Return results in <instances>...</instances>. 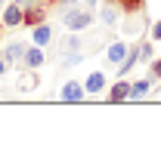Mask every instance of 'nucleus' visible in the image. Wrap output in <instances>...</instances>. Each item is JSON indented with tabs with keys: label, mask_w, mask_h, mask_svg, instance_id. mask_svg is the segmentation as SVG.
Wrapping results in <instances>:
<instances>
[{
	"label": "nucleus",
	"mask_w": 161,
	"mask_h": 154,
	"mask_svg": "<svg viewBox=\"0 0 161 154\" xmlns=\"http://www.w3.org/2000/svg\"><path fill=\"white\" fill-rule=\"evenodd\" d=\"M65 25L71 28V31H87L93 22H96V13L93 9H65Z\"/></svg>",
	"instance_id": "nucleus-1"
},
{
	"label": "nucleus",
	"mask_w": 161,
	"mask_h": 154,
	"mask_svg": "<svg viewBox=\"0 0 161 154\" xmlns=\"http://www.w3.org/2000/svg\"><path fill=\"white\" fill-rule=\"evenodd\" d=\"M47 16H50V3H43V0H37V3H31V6H25V28H37V25H43L47 22Z\"/></svg>",
	"instance_id": "nucleus-2"
},
{
	"label": "nucleus",
	"mask_w": 161,
	"mask_h": 154,
	"mask_svg": "<svg viewBox=\"0 0 161 154\" xmlns=\"http://www.w3.org/2000/svg\"><path fill=\"white\" fill-rule=\"evenodd\" d=\"M124 16V9H121L118 0H99V22L102 25H118V19Z\"/></svg>",
	"instance_id": "nucleus-3"
},
{
	"label": "nucleus",
	"mask_w": 161,
	"mask_h": 154,
	"mask_svg": "<svg viewBox=\"0 0 161 154\" xmlns=\"http://www.w3.org/2000/svg\"><path fill=\"white\" fill-rule=\"evenodd\" d=\"M59 99H62V102H84V99H87V90H84L80 80H68V83L62 86Z\"/></svg>",
	"instance_id": "nucleus-4"
},
{
	"label": "nucleus",
	"mask_w": 161,
	"mask_h": 154,
	"mask_svg": "<svg viewBox=\"0 0 161 154\" xmlns=\"http://www.w3.org/2000/svg\"><path fill=\"white\" fill-rule=\"evenodd\" d=\"M3 25L6 28H22V22H25V9H22L19 3H9V6H3Z\"/></svg>",
	"instance_id": "nucleus-5"
},
{
	"label": "nucleus",
	"mask_w": 161,
	"mask_h": 154,
	"mask_svg": "<svg viewBox=\"0 0 161 154\" xmlns=\"http://www.w3.org/2000/svg\"><path fill=\"white\" fill-rule=\"evenodd\" d=\"M127 53H130V46H127L124 40H112V43H108V49H105V62L118 68L121 62H124V56H127Z\"/></svg>",
	"instance_id": "nucleus-6"
},
{
	"label": "nucleus",
	"mask_w": 161,
	"mask_h": 154,
	"mask_svg": "<svg viewBox=\"0 0 161 154\" xmlns=\"http://www.w3.org/2000/svg\"><path fill=\"white\" fill-rule=\"evenodd\" d=\"M84 90H87V96H99L105 90V74L102 71H90V77L84 80Z\"/></svg>",
	"instance_id": "nucleus-7"
},
{
	"label": "nucleus",
	"mask_w": 161,
	"mask_h": 154,
	"mask_svg": "<svg viewBox=\"0 0 161 154\" xmlns=\"http://www.w3.org/2000/svg\"><path fill=\"white\" fill-rule=\"evenodd\" d=\"M108 102H115V105H118V102H130V80L121 77L118 83L108 90Z\"/></svg>",
	"instance_id": "nucleus-8"
},
{
	"label": "nucleus",
	"mask_w": 161,
	"mask_h": 154,
	"mask_svg": "<svg viewBox=\"0 0 161 154\" xmlns=\"http://www.w3.org/2000/svg\"><path fill=\"white\" fill-rule=\"evenodd\" d=\"M149 90H152V77H140V80H130V99H133V102L146 99V96H149Z\"/></svg>",
	"instance_id": "nucleus-9"
},
{
	"label": "nucleus",
	"mask_w": 161,
	"mask_h": 154,
	"mask_svg": "<svg viewBox=\"0 0 161 154\" xmlns=\"http://www.w3.org/2000/svg\"><path fill=\"white\" fill-rule=\"evenodd\" d=\"M40 65H43V49H40L37 43H34V46H28V49H25V59H22V68H34V71H37Z\"/></svg>",
	"instance_id": "nucleus-10"
},
{
	"label": "nucleus",
	"mask_w": 161,
	"mask_h": 154,
	"mask_svg": "<svg viewBox=\"0 0 161 154\" xmlns=\"http://www.w3.org/2000/svg\"><path fill=\"white\" fill-rule=\"evenodd\" d=\"M40 86V77L34 74V68H25V74L19 77V93H34Z\"/></svg>",
	"instance_id": "nucleus-11"
},
{
	"label": "nucleus",
	"mask_w": 161,
	"mask_h": 154,
	"mask_svg": "<svg viewBox=\"0 0 161 154\" xmlns=\"http://www.w3.org/2000/svg\"><path fill=\"white\" fill-rule=\"evenodd\" d=\"M31 31H34V34H31V40H34L37 46L53 43V34H56V31H53V25H47V22H43V25H37V28H31Z\"/></svg>",
	"instance_id": "nucleus-12"
},
{
	"label": "nucleus",
	"mask_w": 161,
	"mask_h": 154,
	"mask_svg": "<svg viewBox=\"0 0 161 154\" xmlns=\"http://www.w3.org/2000/svg\"><path fill=\"white\" fill-rule=\"evenodd\" d=\"M25 49H28L25 43H9V46H6V49H3L0 56L6 59L9 65H22V59H25Z\"/></svg>",
	"instance_id": "nucleus-13"
},
{
	"label": "nucleus",
	"mask_w": 161,
	"mask_h": 154,
	"mask_svg": "<svg viewBox=\"0 0 161 154\" xmlns=\"http://www.w3.org/2000/svg\"><path fill=\"white\" fill-rule=\"evenodd\" d=\"M152 43H155L152 37H149V40L142 37V40H140V62H146V65L155 59V46H152Z\"/></svg>",
	"instance_id": "nucleus-14"
},
{
	"label": "nucleus",
	"mask_w": 161,
	"mask_h": 154,
	"mask_svg": "<svg viewBox=\"0 0 161 154\" xmlns=\"http://www.w3.org/2000/svg\"><path fill=\"white\" fill-rule=\"evenodd\" d=\"M121 9H124V16H130V13H142L146 9V0H118Z\"/></svg>",
	"instance_id": "nucleus-15"
},
{
	"label": "nucleus",
	"mask_w": 161,
	"mask_h": 154,
	"mask_svg": "<svg viewBox=\"0 0 161 154\" xmlns=\"http://www.w3.org/2000/svg\"><path fill=\"white\" fill-rule=\"evenodd\" d=\"M62 49H65V59L71 56V53H78V49H80V37H78V31H75L71 37H65V40H62Z\"/></svg>",
	"instance_id": "nucleus-16"
},
{
	"label": "nucleus",
	"mask_w": 161,
	"mask_h": 154,
	"mask_svg": "<svg viewBox=\"0 0 161 154\" xmlns=\"http://www.w3.org/2000/svg\"><path fill=\"white\" fill-rule=\"evenodd\" d=\"M149 77H152V80H161V56L152 59V65H149Z\"/></svg>",
	"instance_id": "nucleus-17"
},
{
	"label": "nucleus",
	"mask_w": 161,
	"mask_h": 154,
	"mask_svg": "<svg viewBox=\"0 0 161 154\" xmlns=\"http://www.w3.org/2000/svg\"><path fill=\"white\" fill-rule=\"evenodd\" d=\"M152 40H161V22L152 25Z\"/></svg>",
	"instance_id": "nucleus-18"
},
{
	"label": "nucleus",
	"mask_w": 161,
	"mask_h": 154,
	"mask_svg": "<svg viewBox=\"0 0 161 154\" xmlns=\"http://www.w3.org/2000/svg\"><path fill=\"white\" fill-rule=\"evenodd\" d=\"M6 68H9V62H6V59H3V56H0V77H3V74H6Z\"/></svg>",
	"instance_id": "nucleus-19"
},
{
	"label": "nucleus",
	"mask_w": 161,
	"mask_h": 154,
	"mask_svg": "<svg viewBox=\"0 0 161 154\" xmlns=\"http://www.w3.org/2000/svg\"><path fill=\"white\" fill-rule=\"evenodd\" d=\"M43 3H50V6H56V3H59V0H43Z\"/></svg>",
	"instance_id": "nucleus-20"
},
{
	"label": "nucleus",
	"mask_w": 161,
	"mask_h": 154,
	"mask_svg": "<svg viewBox=\"0 0 161 154\" xmlns=\"http://www.w3.org/2000/svg\"><path fill=\"white\" fill-rule=\"evenodd\" d=\"M3 28H6V25H3V19H0V31H3Z\"/></svg>",
	"instance_id": "nucleus-21"
},
{
	"label": "nucleus",
	"mask_w": 161,
	"mask_h": 154,
	"mask_svg": "<svg viewBox=\"0 0 161 154\" xmlns=\"http://www.w3.org/2000/svg\"><path fill=\"white\" fill-rule=\"evenodd\" d=\"M3 3H6V0H0V6H3Z\"/></svg>",
	"instance_id": "nucleus-22"
}]
</instances>
